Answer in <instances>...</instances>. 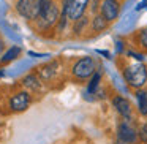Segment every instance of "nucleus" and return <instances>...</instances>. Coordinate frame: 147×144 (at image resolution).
Listing matches in <instances>:
<instances>
[{"instance_id": "obj_1", "label": "nucleus", "mask_w": 147, "mask_h": 144, "mask_svg": "<svg viewBox=\"0 0 147 144\" xmlns=\"http://www.w3.org/2000/svg\"><path fill=\"white\" fill-rule=\"evenodd\" d=\"M125 79L131 87H142L147 81V68L142 64H133L125 70Z\"/></svg>"}, {"instance_id": "obj_2", "label": "nucleus", "mask_w": 147, "mask_h": 144, "mask_svg": "<svg viewBox=\"0 0 147 144\" xmlns=\"http://www.w3.org/2000/svg\"><path fill=\"white\" fill-rule=\"evenodd\" d=\"M16 10L26 19H36V18H40L38 0H19L16 3Z\"/></svg>"}, {"instance_id": "obj_3", "label": "nucleus", "mask_w": 147, "mask_h": 144, "mask_svg": "<svg viewBox=\"0 0 147 144\" xmlns=\"http://www.w3.org/2000/svg\"><path fill=\"white\" fill-rule=\"evenodd\" d=\"M95 73V62L92 57H84L73 67V74L76 78H89Z\"/></svg>"}, {"instance_id": "obj_4", "label": "nucleus", "mask_w": 147, "mask_h": 144, "mask_svg": "<svg viewBox=\"0 0 147 144\" xmlns=\"http://www.w3.org/2000/svg\"><path fill=\"white\" fill-rule=\"evenodd\" d=\"M119 13H120V5L117 0H103L101 3V14L108 22L117 19Z\"/></svg>"}, {"instance_id": "obj_5", "label": "nucleus", "mask_w": 147, "mask_h": 144, "mask_svg": "<svg viewBox=\"0 0 147 144\" xmlns=\"http://www.w3.org/2000/svg\"><path fill=\"white\" fill-rule=\"evenodd\" d=\"M89 3V0H71L68 5V19L71 21H78L79 18H82L86 7Z\"/></svg>"}, {"instance_id": "obj_6", "label": "nucleus", "mask_w": 147, "mask_h": 144, "mask_svg": "<svg viewBox=\"0 0 147 144\" xmlns=\"http://www.w3.org/2000/svg\"><path fill=\"white\" fill-rule=\"evenodd\" d=\"M30 105V95L27 92H19L16 93V95L11 98L10 101V108L13 109V111H26L27 108H29Z\"/></svg>"}, {"instance_id": "obj_7", "label": "nucleus", "mask_w": 147, "mask_h": 144, "mask_svg": "<svg viewBox=\"0 0 147 144\" xmlns=\"http://www.w3.org/2000/svg\"><path fill=\"white\" fill-rule=\"evenodd\" d=\"M119 139L127 144L134 143L136 141V131H134V128L131 125H128L127 122L120 124V127H119Z\"/></svg>"}, {"instance_id": "obj_8", "label": "nucleus", "mask_w": 147, "mask_h": 144, "mask_svg": "<svg viewBox=\"0 0 147 144\" xmlns=\"http://www.w3.org/2000/svg\"><path fill=\"white\" fill-rule=\"evenodd\" d=\"M112 103H114L115 109H117V111L120 112L123 117H130V114H131V106H130V103H128L125 98H122V97H115Z\"/></svg>"}, {"instance_id": "obj_9", "label": "nucleus", "mask_w": 147, "mask_h": 144, "mask_svg": "<svg viewBox=\"0 0 147 144\" xmlns=\"http://www.w3.org/2000/svg\"><path fill=\"white\" fill-rule=\"evenodd\" d=\"M136 97H138V105H139V112L142 116H146L147 114V93L139 90L136 93Z\"/></svg>"}, {"instance_id": "obj_10", "label": "nucleus", "mask_w": 147, "mask_h": 144, "mask_svg": "<svg viewBox=\"0 0 147 144\" xmlns=\"http://www.w3.org/2000/svg\"><path fill=\"white\" fill-rule=\"evenodd\" d=\"M106 26H108V21L105 19V16H103V14L96 16L95 19L92 21V29L95 30V32H101V30H105Z\"/></svg>"}, {"instance_id": "obj_11", "label": "nucleus", "mask_w": 147, "mask_h": 144, "mask_svg": "<svg viewBox=\"0 0 147 144\" xmlns=\"http://www.w3.org/2000/svg\"><path fill=\"white\" fill-rule=\"evenodd\" d=\"M57 13H59V11H57V8H55L54 5H51V8L48 10V13H46L43 18H40V19H45L48 24L55 22V21H57Z\"/></svg>"}, {"instance_id": "obj_12", "label": "nucleus", "mask_w": 147, "mask_h": 144, "mask_svg": "<svg viewBox=\"0 0 147 144\" xmlns=\"http://www.w3.org/2000/svg\"><path fill=\"white\" fill-rule=\"evenodd\" d=\"M19 54H21V48L14 46V48H11L10 51H8L7 54H5L3 57H2V62H10V60H13V59H16Z\"/></svg>"}, {"instance_id": "obj_13", "label": "nucleus", "mask_w": 147, "mask_h": 144, "mask_svg": "<svg viewBox=\"0 0 147 144\" xmlns=\"http://www.w3.org/2000/svg\"><path fill=\"white\" fill-rule=\"evenodd\" d=\"M38 5H40V18H43L46 13H48V10L51 8V0H38Z\"/></svg>"}, {"instance_id": "obj_14", "label": "nucleus", "mask_w": 147, "mask_h": 144, "mask_svg": "<svg viewBox=\"0 0 147 144\" xmlns=\"http://www.w3.org/2000/svg\"><path fill=\"white\" fill-rule=\"evenodd\" d=\"M24 84L30 89H38L40 82H38V78L36 76H26L24 78Z\"/></svg>"}, {"instance_id": "obj_15", "label": "nucleus", "mask_w": 147, "mask_h": 144, "mask_svg": "<svg viewBox=\"0 0 147 144\" xmlns=\"http://www.w3.org/2000/svg\"><path fill=\"white\" fill-rule=\"evenodd\" d=\"M100 79H101V76H100V73H95V74H93L92 81H90V84H89V92H90V93H93V92H95V89L98 87V82H100Z\"/></svg>"}, {"instance_id": "obj_16", "label": "nucleus", "mask_w": 147, "mask_h": 144, "mask_svg": "<svg viewBox=\"0 0 147 144\" xmlns=\"http://www.w3.org/2000/svg\"><path fill=\"white\" fill-rule=\"evenodd\" d=\"M139 41L144 48H147V29H144L142 32L139 33Z\"/></svg>"}, {"instance_id": "obj_17", "label": "nucleus", "mask_w": 147, "mask_h": 144, "mask_svg": "<svg viewBox=\"0 0 147 144\" xmlns=\"http://www.w3.org/2000/svg\"><path fill=\"white\" fill-rule=\"evenodd\" d=\"M139 136H141V139H142L144 143L147 144V124L141 127V130H139Z\"/></svg>"}, {"instance_id": "obj_18", "label": "nucleus", "mask_w": 147, "mask_h": 144, "mask_svg": "<svg viewBox=\"0 0 147 144\" xmlns=\"http://www.w3.org/2000/svg\"><path fill=\"white\" fill-rule=\"evenodd\" d=\"M130 55H133V57L136 59V60H142V59H144V55H141V54H134V52H130Z\"/></svg>"}, {"instance_id": "obj_19", "label": "nucleus", "mask_w": 147, "mask_h": 144, "mask_svg": "<svg viewBox=\"0 0 147 144\" xmlns=\"http://www.w3.org/2000/svg\"><path fill=\"white\" fill-rule=\"evenodd\" d=\"M3 51V41H2V40H0V52Z\"/></svg>"}, {"instance_id": "obj_20", "label": "nucleus", "mask_w": 147, "mask_h": 144, "mask_svg": "<svg viewBox=\"0 0 147 144\" xmlns=\"http://www.w3.org/2000/svg\"><path fill=\"white\" fill-rule=\"evenodd\" d=\"M2 74H3V71H2V70H0V76H2Z\"/></svg>"}]
</instances>
